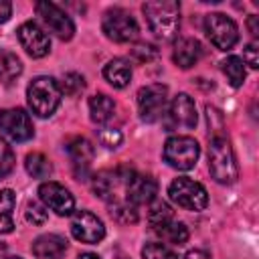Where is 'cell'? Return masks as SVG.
<instances>
[{
	"label": "cell",
	"mask_w": 259,
	"mask_h": 259,
	"mask_svg": "<svg viewBox=\"0 0 259 259\" xmlns=\"http://www.w3.org/2000/svg\"><path fill=\"white\" fill-rule=\"evenodd\" d=\"M24 166H26V172H28L32 178H47V176H51V172H53V166H51L49 158H47L45 154H40V152L28 154Z\"/></svg>",
	"instance_id": "cell-25"
},
{
	"label": "cell",
	"mask_w": 259,
	"mask_h": 259,
	"mask_svg": "<svg viewBox=\"0 0 259 259\" xmlns=\"http://www.w3.org/2000/svg\"><path fill=\"white\" fill-rule=\"evenodd\" d=\"M204 30L210 42L219 51H229L239 40V28L233 18H229L223 12H210L204 16Z\"/></svg>",
	"instance_id": "cell-6"
},
{
	"label": "cell",
	"mask_w": 259,
	"mask_h": 259,
	"mask_svg": "<svg viewBox=\"0 0 259 259\" xmlns=\"http://www.w3.org/2000/svg\"><path fill=\"white\" fill-rule=\"evenodd\" d=\"M200 55H202L200 42L196 38H190V36L178 38L174 45V51H172V59L180 69H190L192 65H196Z\"/></svg>",
	"instance_id": "cell-18"
},
{
	"label": "cell",
	"mask_w": 259,
	"mask_h": 259,
	"mask_svg": "<svg viewBox=\"0 0 259 259\" xmlns=\"http://www.w3.org/2000/svg\"><path fill=\"white\" fill-rule=\"evenodd\" d=\"M168 221H172V208L164 200H152V204L148 208V223L152 225V229L160 227Z\"/></svg>",
	"instance_id": "cell-28"
},
{
	"label": "cell",
	"mask_w": 259,
	"mask_h": 259,
	"mask_svg": "<svg viewBox=\"0 0 259 259\" xmlns=\"http://www.w3.org/2000/svg\"><path fill=\"white\" fill-rule=\"evenodd\" d=\"M0 130L14 142H26L34 134L28 113L24 109H20V107H12V109H2L0 111Z\"/></svg>",
	"instance_id": "cell-11"
},
{
	"label": "cell",
	"mask_w": 259,
	"mask_h": 259,
	"mask_svg": "<svg viewBox=\"0 0 259 259\" xmlns=\"http://www.w3.org/2000/svg\"><path fill=\"white\" fill-rule=\"evenodd\" d=\"M38 196H40V200L45 202L47 208L55 210V212L61 214V217L71 214L73 208H75V198H73V194H71L63 184H59V182H51V180H49V182H42V184L38 186Z\"/></svg>",
	"instance_id": "cell-12"
},
{
	"label": "cell",
	"mask_w": 259,
	"mask_h": 259,
	"mask_svg": "<svg viewBox=\"0 0 259 259\" xmlns=\"http://www.w3.org/2000/svg\"><path fill=\"white\" fill-rule=\"evenodd\" d=\"M170 119H172V125L176 127H184V130H192L198 121V115H196V105L192 101L190 95L186 93H178L174 99H172V105H170Z\"/></svg>",
	"instance_id": "cell-16"
},
{
	"label": "cell",
	"mask_w": 259,
	"mask_h": 259,
	"mask_svg": "<svg viewBox=\"0 0 259 259\" xmlns=\"http://www.w3.org/2000/svg\"><path fill=\"white\" fill-rule=\"evenodd\" d=\"M103 77L117 89L125 87L132 79V65L125 59H113L103 67Z\"/></svg>",
	"instance_id": "cell-19"
},
{
	"label": "cell",
	"mask_w": 259,
	"mask_h": 259,
	"mask_svg": "<svg viewBox=\"0 0 259 259\" xmlns=\"http://www.w3.org/2000/svg\"><path fill=\"white\" fill-rule=\"evenodd\" d=\"M20 71H22L20 59L14 53H8V51L0 49V81L8 83V81L16 79L20 75Z\"/></svg>",
	"instance_id": "cell-24"
},
{
	"label": "cell",
	"mask_w": 259,
	"mask_h": 259,
	"mask_svg": "<svg viewBox=\"0 0 259 259\" xmlns=\"http://www.w3.org/2000/svg\"><path fill=\"white\" fill-rule=\"evenodd\" d=\"M221 65H223V73L227 75L229 83H231L233 87H241L243 81H245V63H243V59L231 55V57H227Z\"/></svg>",
	"instance_id": "cell-26"
},
{
	"label": "cell",
	"mask_w": 259,
	"mask_h": 259,
	"mask_svg": "<svg viewBox=\"0 0 259 259\" xmlns=\"http://www.w3.org/2000/svg\"><path fill=\"white\" fill-rule=\"evenodd\" d=\"M14 206L16 196L12 190H0V233H10L14 229Z\"/></svg>",
	"instance_id": "cell-22"
},
{
	"label": "cell",
	"mask_w": 259,
	"mask_h": 259,
	"mask_svg": "<svg viewBox=\"0 0 259 259\" xmlns=\"http://www.w3.org/2000/svg\"><path fill=\"white\" fill-rule=\"evenodd\" d=\"M77 259H99L95 253H83V255H79Z\"/></svg>",
	"instance_id": "cell-39"
},
{
	"label": "cell",
	"mask_w": 259,
	"mask_h": 259,
	"mask_svg": "<svg viewBox=\"0 0 259 259\" xmlns=\"http://www.w3.org/2000/svg\"><path fill=\"white\" fill-rule=\"evenodd\" d=\"M8 259H20V257H8Z\"/></svg>",
	"instance_id": "cell-40"
},
{
	"label": "cell",
	"mask_w": 259,
	"mask_h": 259,
	"mask_svg": "<svg viewBox=\"0 0 259 259\" xmlns=\"http://www.w3.org/2000/svg\"><path fill=\"white\" fill-rule=\"evenodd\" d=\"M12 14V4L6 0H0V22H6Z\"/></svg>",
	"instance_id": "cell-36"
},
{
	"label": "cell",
	"mask_w": 259,
	"mask_h": 259,
	"mask_svg": "<svg viewBox=\"0 0 259 259\" xmlns=\"http://www.w3.org/2000/svg\"><path fill=\"white\" fill-rule=\"evenodd\" d=\"M61 87L53 77H36L30 81L26 89L28 107L38 117H49L61 103Z\"/></svg>",
	"instance_id": "cell-3"
},
{
	"label": "cell",
	"mask_w": 259,
	"mask_h": 259,
	"mask_svg": "<svg viewBox=\"0 0 259 259\" xmlns=\"http://www.w3.org/2000/svg\"><path fill=\"white\" fill-rule=\"evenodd\" d=\"M67 251V239L55 233L40 235L32 243V255L38 259H61Z\"/></svg>",
	"instance_id": "cell-17"
},
{
	"label": "cell",
	"mask_w": 259,
	"mask_h": 259,
	"mask_svg": "<svg viewBox=\"0 0 259 259\" xmlns=\"http://www.w3.org/2000/svg\"><path fill=\"white\" fill-rule=\"evenodd\" d=\"M132 170L130 168H117V170H101L93 178V192L103 200H115V192L119 184H125V178Z\"/></svg>",
	"instance_id": "cell-15"
},
{
	"label": "cell",
	"mask_w": 259,
	"mask_h": 259,
	"mask_svg": "<svg viewBox=\"0 0 259 259\" xmlns=\"http://www.w3.org/2000/svg\"><path fill=\"white\" fill-rule=\"evenodd\" d=\"M115 111V103L111 97L103 95V93H95L89 97V115L95 123H105L111 119Z\"/></svg>",
	"instance_id": "cell-20"
},
{
	"label": "cell",
	"mask_w": 259,
	"mask_h": 259,
	"mask_svg": "<svg viewBox=\"0 0 259 259\" xmlns=\"http://www.w3.org/2000/svg\"><path fill=\"white\" fill-rule=\"evenodd\" d=\"M142 12L150 30L162 38L170 40L178 34L180 28V4L174 0H150L142 4Z\"/></svg>",
	"instance_id": "cell-1"
},
{
	"label": "cell",
	"mask_w": 259,
	"mask_h": 259,
	"mask_svg": "<svg viewBox=\"0 0 259 259\" xmlns=\"http://www.w3.org/2000/svg\"><path fill=\"white\" fill-rule=\"evenodd\" d=\"M132 57L138 61V63H150L158 57V49L150 42H140L132 49Z\"/></svg>",
	"instance_id": "cell-32"
},
{
	"label": "cell",
	"mask_w": 259,
	"mask_h": 259,
	"mask_svg": "<svg viewBox=\"0 0 259 259\" xmlns=\"http://www.w3.org/2000/svg\"><path fill=\"white\" fill-rule=\"evenodd\" d=\"M14 168V152L12 148L6 144V140L0 138V178L8 176Z\"/></svg>",
	"instance_id": "cell-31"
},
{
	"label": "cell",
	"mask_w": 259,
	"mask_h": 259,
	"mask_svg": "<svg viewBox=\"0 0 259 259\" xmlns=\"http://www.w3.org/2000/svg\"><path fill=\"white\" fill-rule=\"evenodd\" d=\"M154 231L162 237V241H168V243H174V245H184L186 239H188V229L178 223V221H168L160 227H154Z\"/></svg>",
	"instance_id": "cell-23"
},
{
	"label": "cell",
	"mask_w": 259,
	"mask_h": 259,
	"mask_svg": "<svg viewBox=\"0 0 259 259\" xmlns=\"http://www.w3.org/2000/svg\"><path fill=\"white\" fill-rule=\"evenodd\" d=\"M36 12L42 18V22L49 26V30L59 36L61 40H69L75 32V24L69 18V14L65 10H61L57 4L53 2H36Z\"/></svg>",
	"instance_id": "cell-9"
},
{
	"label": "cell",
	"mask_w": 259,
	"mask_h": 259,
	"mask_svg": "<svg viewBox=\"0 0 259 259\" xmlns=\"http://www.w3.org/2000/svg\"><path fill=\"white\" fill-rule=\"evenodd\" d=\"M99 142H101L105 148H117V146L121 144V132H119V130H113V127L101 130V132H99Z\"/></svg>",
	"instance_id": "cell-34"
},
{
	"label": "cell",
	"mask_w": 259,
	"mask_h": 259,
	"mask_svg": "<svg viewBox=\"0 0 259 259\" xmlns=\"http://www.w3.org/2000/svg\"><path fill=\"white\" fill-rule=\"evenodd\" d=\"M18 40L22 49L34 59H40L51 51V38L34 22H24L18 26Z\"/></svg>",
	"instance_id": "cell-14"
},
{
	"label": "cell",
	"mask_w": 259,
	"mask_h": 259,
	"mask_svg": "<svg viewBox=\"0 0 259 259\" xmlns=\"http://www.w3.org/2000/svg\"><path fill=\"white\" fill-rule=\"evenodd\" d=\"M168 196L172 202H176L178 206H182L186 210H202L208 204L206 188L188 176L174 178L168 186Z\"/></svg>",
	"instance_id": "cell-4"
},
{
	"label": "cell",
	"mask_w": 259,
	"mask_h": 259,
	"mask_svg": "<svg viewBox=\"0 0 259 259\" xmlns=\"http://www.w3.org/2000/svg\"><path fill=\"white\" fill-rule=\"evenodd\" d=\"M71 233L81 243H99L105 237V227L101 219L89 210H77L71 219Z\"/></svg>",
	"instance_id": "cell-10"
},
{
	"label": "cell",
	"mask_w": 259,
	"mask_h": 259,
	"mask_svg": "<svg viewBox=\"0 0 259 259\" xmlns=\"http://www.w3.org/2000/svg\"><path fill=\"white\" fill-rule=\"evenodd\" d=\"M184 259H210L206 251H200V249H192L184 255Z\"/></svg>",
	"instance_id": "cell-37"
},
{
	"label": "cell",
	"mask_w": 259,
	"mask_h": 259,
	"mask_svg": "<svg viewBox=\"0 0 259 259\" xmlns=\"http://www.w3.org/2000/svg\"><path fill=\"white\" fill-rule=\"evenodd\" d=\"M198 142L190 136H172L164 144V160L176 170H190L198 160Z\"/></svg>",
	"instance_id": "cell-5"
},
{
	"label": "cell",
	"mask_w": 259,
	"mask_h": 259,
	"mask_svg": "<svg viewBox=\"0 0 259 259\" xmlns=\"http://www.w3.org/2000/svg\"><path fill=\"white\" fill-rule=\"evenodd\" d=\"M67 152H69L71 160L75 162V166H81V168H87L89 162L95 156V150H93L91 142L85 140V138H79V136L77 138H71L67 142Z\"/></svg>",
	"instance_id": "cell-21"
},
{
	"label": "cell",
	"mask_w": 259,
	"mask_h": 259,
	"mask_svg": "<svg viewBox=\"0 0 259 259\" xmlns=\"http://www.w3.org/2000/svg\"><path fill=\"white\" fill-rule=\"evenodd\" d=\"M168 105V87L162 83L146 85L138 91V109L140 117L148 123L160 119Z\"/></svg>",
	"instance_id": "cell-8"
},
{
	"label": "cell",
	"mask_w": 259,
	"mask_h": 259,
	"mask_svg": "<svg viewBox=\"0 0 259 259\" xmlns=\"http://www.w3.org/2000/svg\"><path fill=\"white\" fill-rule=\"evenodd\" d=\"M59 87H61V93L75 97V95H79V93L85 89V79H83V75H79V73H67V75L63 77V81H61Z\"/></svg>",
	"instance_id": "cell-29"
},
{
	"label": "cell",
	"mask_w": 259,
	"mask_h": 259,
	"mask_svg": "<svg viewBox=\"0 0 259 259\" xmlns=\"http://www.w3.org/2000/svg\"><path fill=\"white\" fill-rule=\"evenodd\" d=\"M144 259H178L172 249H168L164 243H148L142 249Z\"/></svg>",
	"instance_id": "cell-30"
},
{
	"label": "cell",
	"mask_w": 259,
	"mask_h": 259,
	"mask_svg": "<svg viewBox=\"0 0 259 259\" xmlns=\"http://www.w3.org/2000/svg\"><path fill=\"white\" fill-rule=\"evenodd\" d=\"M109 214L121 223V225H130V223H136L138 221V210L132 202L127 200H111L109 204Z\"/></svg>",
	"instance_id": "cell-27"
},
{
	"label": "cell",
	"mask_w": 259,
	"mask_h": 259,
	"mask_svg": "<svg viewBox=\"0 0 259 259\" xmlns=\"http://www.w3.org/2000/svg\"><path fill=\"white\" fill-rule=\"evenodd\" d=\"M208 170H210V176L221 184H233L239 178V166L235 162L233 148L223 134H217L210 138Z\"/></svg>",
	"instance_id": "cell-2"
},
{
	"label": "cell",
	"mask_w": 259,
	"mask_h": 259,
	"mask_svg": "<svg viewBox=\"0 0 259 259\" xmlns=\"http://www.w3.org/2000/svg\"><path fill=\"white\" fill-rule=\"evenodd\" d=\"M247 26H249L251 34H253V36H257V32H259V28H257V16H249V20H247Z\"/></svg>",
	"instance_id": "cell-38"
},
{
	"label": "cell",
	"mask_w": 259,
	"mask_h": 259,
	"mask_svg": "<svg viewBox=\"0 0 259 259\" xmlns=\"http://www.w3.org/2000/svg\"><path fill=\"white\" fill-rule=\"evenodd\" d=\"M24 217H26V221H28L30 225H45L47 219H49V212H47V208H45L42 204H38V202H28Z\"/></svg>",
	"instance_id": "cell-33"
},
{
	"label": "cell",
	"mask_w": 259,
	"mask_h": 259,
	"mask_svg": "<svg viewBox=\"0 0 259 259\" xmlns=\"http://www.w3.org/2000/svg\"><path fill=\"white\" fill-rule=\"evenodd\" d=\"M257 40H253V42H249L247 47H245V61H247V65L251 67V69H257L259 67V57H257Z\"/></svg>",
	"instance_id": "cell-35"
},
{
	"label": "cell",
	"mask_w": 259,
	"mask_h": 259,
	"mask_svg": "<svg viewBox=\"0 0 259 259\" xmlns=\"http://www.w3.org/2000/svg\"><path fill=\"white\" fill-rule=\"evenodd\" d=\"M123 188H125V194H127V202H132L136 206V204L152 202L156 198L158 182L148 174H138V172L132 170L125 178Z\"/></svg>",
	"instance_id": "cell-13"
},
{
	"label": "cell",
	"mask_w": 259,
	"mask_h": 259,
	"mask_svg": "<svg viewBox=\"0 0 259 259\" xmlns=\"http://www.w3.org/2000/svg\"><path fill=\"white\" fill-rule=\"evenodd\" d=\"M101 28H103L105 36L115 40V42H130V40H134L138 36V22H136V18L127 10H123L119 6L105 10Z\"/></svg>",
	"instance_id": "cell-7"
}]
</instances>
